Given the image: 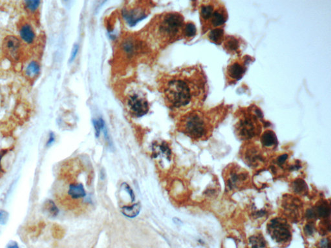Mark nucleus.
Masks as SVG:
<instances>
[{
    "label": "nucleus",
    "mask_w": 331,
    "mask_h": 248,
    "mask_svg": "<svg viewBox=\"0 0 331 248\" xmlns=\"http://www.w3.org/2000/svg\"><path fill=\"white\" fill-rule=\"evenodd\" d=\"M157 85L166 106L177 115L203 107L207 98V76L199 65L161 74Z\"/></svg>",
    "instance_id": "f257e3e1"
},
{
    "label": "nucleus",
    "mask_w": 331,
    "mask_h": 248,
    "mask_svg": "<svg viewBox=\"0 0 331 248\" xmlns=\"http://www.w3.org/2000/svg\"><path fill=\"white\" fill-rule=\"evenodd\" d=\"M231 109V105L220 104L211 108L201 107L192 109L179 115L176 124L177 131L195 141L207 140Z\"/></svg>",
    "instance_id": "f03ea898"
},
{
    "label": "nucleus",
    "mask_w": 331,
    "mask_h": 248,
    "mask_svg": "<svg viewBox=\"0 0 331 248\" xmlns=\"http://www.w3.org/2000/svg\"><path fill=\"white\" fill-rule=\"evenodd\" d=\"M185 17L177 12H165L155 15L140 30L153 52L164 49L183 39Z\"/></svg>",
    "instance_id": "7ed1b4c3"
},
{
    "label": "nucleus",
    "mask_w": 331,
    "mask_h": 248,
    "mask_svg": "<svg viewBox=\"0 0 331 248\" xmlns=\"http://www.w3.org/2000/svg\"><path fill=\"white\" fill-rule=\"evenodd\" d=\"M153 52L141 32H124L116 43L113 65L121 70L135 65L142 57L150 56Z\"/></svg>",
    "instance_id": "20e7f679"
},
{
    "label": "nucleus",
    "mask_w": 331,
    "mask_h": 248,
    "mask_svg": "<svg viewBox=\"0 0 331 248\" xmlns=\"http://www.w3.org/2000/svg\"><path fill=\"white\" fill-rule=\"evenodd\" d=\"M234 130L236 137L245 142H254L260 138L265 125L264 114L255 104L240 107L235 113Z\"/></svg>",
    "instance_id": "39448f33"
},
{
    "label": "nucleus",
    "mask_w": 331,
    "mask_h": 248,
    "mask_svg": "<svg viewBox=\"0 0 331 248\" xmlns=\"http://www.w3.org/2000/svg\"><path fill=\"white\" fill-rule=\"evenodd\" d=\"M226 188L229 192H236L247 188L250 175L247 170L236 164H230L223 171Z\"/></svg>",
    "instance_id": "423d86ee"
},
{
    "label": "nucleus",
    "mask_w": 331,
    "mask_h": 248,
    "mask_svg": "<svg viewBox=\"0 0 331 248\" xmlns=\"http://www.w3.org/2000/svg\"><path fill=\"white\" fill-rule=\"evenodd\" d=\"M153 2L149 1H135L131 2L124 6L122 15L129 25L134 26L142 19L150 14Z\"/></svg>",
    "instance_id": "0eeeda50"
},
{
    "label": "nucleus",
    "mask_w": 331,
    "mask_h": 248,
    "mask_svg": "<svg viewBox=\"0 0 331 248\" xmlns=\"http://www.w3.org/2000/svg\"><path fill=\"white\" fill-rule=\"evenodd\" d=\"M253 61V58L249 55L236 56L230 61L225 72L227 85L236 84L240 81L246 73L248 65Z\"/></svg>",
    "instance_id": "6e6552de"
},
{
    "label": "nucleus",
    "mask_w": 331,
    "mask_h": 248,
    "mask_svg": "<svg viewBox=\"0 0 331 248\" xmlns=\"http://www.w3.org/2000/svg\"><path fill=\"white\" fill-rule=\"evenodd\" d=\"M267 231L276 243L282 245L289 243L292 237L291 226L283 217L271 219L267 225Z\"/></svg>",
    "instance_id": "1a4fd4ad"
},
{
    "label": "nucleus",
    "mask_w": 331,
    "mask_h": 248,
    "mask_svg": "<svg viewBox=\"0 0 331 248\" xmlns=\"http://www.w3.org/2000/svg\"><path fill=\"white\" fill-rule=\"evenodd\" d=\"M245 163L250 168H259L264 165V151L254 142H245L240 151Z\"/></svg>",
    "instance_id": "9d476101"
},
{
    "label": "nucleus",
    "mask_w": 331,
    "mask_h": 248,
    "mask_svg": "<svg viewBox=\"0 0 331 248\" xmlns=\"http://www.w3.org/2000/svg\"><path fill=\"white\" fill-rule=\"evenodd\" d=\"M283 214L289 220L297 223L303 215V205L301 201L293 195H286L282 201Z\"/></svg>",
    "instance_id": "9b49d317"
},
{
    "label": "nucleus",
    "mask_w": 331,
    "mask_h": 248,
    "mask_svg": "<svg viewBox=\"0 0 331 248\" xmlns=\"http://www.w3.org/2000/svg\"><path fill=\"white\" fill-rule=\"evenodd\" d=\"M126 106L131 115L135 117L145 115L150 109L148 101L142 93L128 94L126 98Z\"/></svg>",
    "instance_id": "f8f14e48"
},
{
    "label": "nucleus",
    "mask_w": 331,
    "mask_h": 248,
    "mask_svg": "<svg viewBox=\"0 0 331 248\" xmlns=\"http://www.w3.org/2000/svg\"><path fill=\"white\" fill-rule=\"evenodd\" d=\"M218 3L219 1L217 0H207L199 2L200 4L199 5V12L201 25V34L206 33L208 24L213 16Z\"/></svg>",
    "instance_id": "ddd939ff"
},
{
    "label": "nucleus",
    "mask_w": 331,
    "mask_h": 248,
    "mask_svg": "<svg viewBox=\"0 0 331 248\" xmlns=\"http://www.w3.org/2000/svg\"><path fill=\"white\" fill-rule=\"evenodd\" d=\"M21 43L17 37L7 36L4 39L3 50L4 53L10 60H18L21 52Z\"/></svg>",
    "instance_id": "4468645a"
},
{
    "label": "nucleus",
    "mask_w": 331,
    "mask_h": 248,
    "mask_svg": "<svg viewBox=\"0 0 331 248\" xmlns=\"http://www.w3.org/2000/svg\"><path fill=\"white\" fill-rule=\"evenodd\" d=\"M86 196L84 186L79 182H71L68 186L65 196L60 197V202L63 204L70 203V202H78Z\"/></svg>",
    "instance_id": "2eb2a0df"
},
{
    "label": "nucleus",
    "mask_w": 331,
    "mask_h": 248,
    "mask_svg": "<svg viewBox=\"0 0 331 248\" xmlns=\"http://www.w3.org/2000/svg\"><path fill=\"white\" fill-rule=\"evenodd\" d=\"M244 43V41L240 37L233 35H225L222 47L225 51L230 55L240 56L242 55Z\"/></svg>",
    "instance_id": "dca6fc26"
},
{
    "label": "nucleus",
    "mask_w": 331,
    "mask_h": 248,
    "mask_svg": "<svg viewBox=\"0 0 331 248\" xmlns=\"http://www.w3.org/2000/svg\"><path fill=\"white\" fill-rule=\"evenodd\" d=\"M260 141L264 151H272L278 147V138L276 133L271 129H267L260 136Z\"/></svg>",
    "instance_id": "f3484780"
},
{
    "label": "nucleus",
    "mask_w": 331,
    "mask_h": 248,
    "mask_svg": "<svg viewBox=\"0 0 331 248\" xmlns=\"http://www.w3.org/2000/svg\"><path fill=\"white\" fill-rule=\"evenodd\" d=\"M316 217L322 219V221L330 220L331 214V208L330 204L326 201L319 202L315 208Z\"/></svg>",
    "instance_id": "a211bd4d"
},
{
    "label": "nucleus",
    "mask_w": 331,
    "mask_h": 248,
    "mask_svg": "<svg viewBox=\"0 0 331 248\" xmlns=\"http://www.w3.org/2000/svg\"><path fill=\"white\" fill-rule=\"evenodd\" d=\"M19 32L21 38L25 42L32 43L34 42L35 36L34 31L29 23L23 21L19 26Z\"/></svg>",
    "instance_id": "6ab92c4d"
},
{
    "label": "nucleus",
    "mask_w": 331,
    "mask_h": 248,
    "mask_svg": "<svg viewBox=\"0 0 331 248\" xmlns=\"http://www.w3.org/2000/svg\"><path fill=\"white\" fill-rule=\"evenodd\" d=\"M225 36L224 28H216L208 32L207 38L210 42L214 44L222 45Z\"/></svg>",
    "instance_id": "aec40b11"
},
{
    "label": "nucleus",
    "mask_w": 331,
    "mask_h": 248,
    "mask_svg": "<svg viewBox=\"0 0 331 248\" xmlns=\"http://www.w3.org/2000/svg\"><path fill=\"white\" fill-rule=\"evenodd\" d=\"M197 34V28L195 23L191 21L185 22L183 31V39L186 41H192Z\"/></svg>",
    "instance_id": "412c9836"
},
{
    "label": "nucleus",
    "mask_w": 331,
    "mask_h": 248,
    "mask_svg": "<svg viewBox=\"0 0 331 248\" xmlns=\"http://www.w3.org/2000/svg\"><path fill=\"white\" fill-rule=\"evenodd\" d=\"M291 189L294 193L300 196H304L308 193V187L306 182L300 179L295 180L293 182Z\"/></svg>",
    "instance_id": "4be33fe9"
},
{
    "label": "nucleus",
    "mask_w": 331,
    "mask_h": 248,
    "mask_svg": "<svg viewBox=\"0 0 331 248\" xmlns=\"http://www.w3.org/2000/svg\"><path fill=\"white\" fill-rule=\"evenodd\" d=\"M141 209L140 203L133 204L130 206H124L122 208V213L125 216L129 218H135L139 214Z\"/></svg>",
    "instance_id": "5701e85b"
},
{
    "label": "nucleus",
    "mask_w": 331,
    "mask_h": 248,
    "mask_svg": "<svg viewBox=\"0 0 331 248\" xmlns=\"http://www.w3.org/2000/svg\"><path fill=\"white\" fill-rule=\"evenodd\" d=\"M249 243L252 248H266V242H265L264 237L261 234L250 237Z\"/></svg>",
    "instance_id": "b1692460"
},
{
    "label": "nucleus",
    "mask_w": 331,
    "mask_h": 248,
    "mask_svg": "<svg viewBox=\"0 0 331 248\" xmlns=\"http://www.w3.org/2000/svg\"><path fill=\"white\" fill-rule=\"evenodd\" d=\"M39 72V65L36 61H32L28 65L26 74L28 78H32L36 77Z\"/></svg>",
    "instance_id": "393cba45"
},
{
    "label": "nucleus",
    "mask_w": 331,
    "mask_h": 248,
    "mask_svg": "<svg viewBox=\"0 0 331 248\" xmlns=\"http://www.w3.org/2000/svg\"><path fill=\"white\" fill-rule=\"evenodd\" d=\"M26 10L30 12H34L38 9L40 1H26L24 2Z\"/></svg>",
    "instance_id": "a878e982"
},
{
    "label": "nucleus",
    "mask_w": 331,
    "mask_h": 248,
    "mask_svg": "<svg viewBox=\"0 0 331 248\" xmlns=\"http://www.w3.org/2000/svg\"><path fill=\"white\" fill-rule=\"evenodd\" d=\"M316 226L314 222H309L304 226V233L307 236L311 237L315 234Z\"/></svg>",
    "instance_id": "bb28decb"
},
{
    "label": "nucleus",
    "mask_w": 331,
    "mask_h": 248,
    "mask_svg": "<svg viewBox=\"0 0 331 248\" xmlns=\"http://www.w3.org/2000/svg\"><path fill=\"white\" fill-rule=\"evenodd\" d=\"M47 209L48 212H49L52 216H56V215L58 214V208H57L53 202L50 201L47 204Z\"/></svg>",
    "instance_id": "cd10ccee"
},
{
    "label": "nucleus",
    "mask_w": 331,
    "mask_h": 248,
    "mask_svg": "<svg viewBox=\"0 0 331 248\" xmlns=\"http://www.w3.org/2000/svg\"><path fill=\"white\" fill-rule=\"evenodd\" d=\"M104 123L102 121V120H95V121H94V126H95L96 137H99L100 130H101V129L104 127Z\"/></svg>",
    "instance_id": "c85d7f7f"
},
{
    "label": "nucleus",
    "mask_w": 331,
    "mask_h": 248,
    "mask_svg": "<svg viewBox=\"0 0 331 248\" xmlns=\"http://www.w3.org/2000/svg\"><path fill=\"white\" fill-rule=\"evenodd\" d=\"M288 157L289 155L287 154H283L279 156V157H278L276 160V164H277L278 166L282 168V167L284 166V164H286L287 159H288Z\"/></svg>",
    "instance_id": "c756f323"
},
{
    "label": "nucleus",
    "mask_w": 331,
    "mask_h": 248,
    "mask_svg": "<svg viewBox=\"0 0 331 248\" xmlns=\"http://www.w3.org/2000/svg\"><path fill=\"white\" fill-rule=\"evenodd\" d=\"M122 188L124 189V190H126L127 192L128 193L129 197L131 199V201L133 202L135 201V195L133 193V190H131L130 186L128 185L127 183H123L122 184Z\"/></svg>",
    "instance_id": "7c9ffc66"
},
{
    "label": "nucleus",
    "mask_w": 331,
    "mask_h": 248,
    "mask_svg": "<svg viewBox=\"0 0 331 248\" xmlns=\"http://www.w3.org/2000/svg\"><path fill=\"white\" fill-rule=\"evenodd\" d=\"M330 240L329 239H323L320 241L319 248H330Z\"/></svg>",
    "instance_id": "2f4dec72"
},
{
    "label": "nucleus",
    "mask_w": 331,
    "mask_h": 248,
    "mask_svg": "<svg viewBox=\"0 0 331 248\" xmlns=\"http://www.w3.org/2000/svg\"><path fill=\"white\" fill-rule=\"evenodd\" d=\"M7 214L5 212H0V223H6V219H7Z\"/></svg>",
    "instance_id": "473e14b6"
},
{
    "label": "nucleus",
    "mask_w": 331,
    "mask_h": 248,
    "mask_svg": "<svg viewBox=\"0 0 331 248\" xmlns=\"http://www.w3.org/2000/svg\"><path fill=\"white\" fill-rule=\"evenodd\" d=\"M0 162H1V157H0ZM3 171L2 170L1 164H0V177H1L2 174H3Z\"/></svg>",
    "instance_id": "72a5a7b5"
}]
</instances>
